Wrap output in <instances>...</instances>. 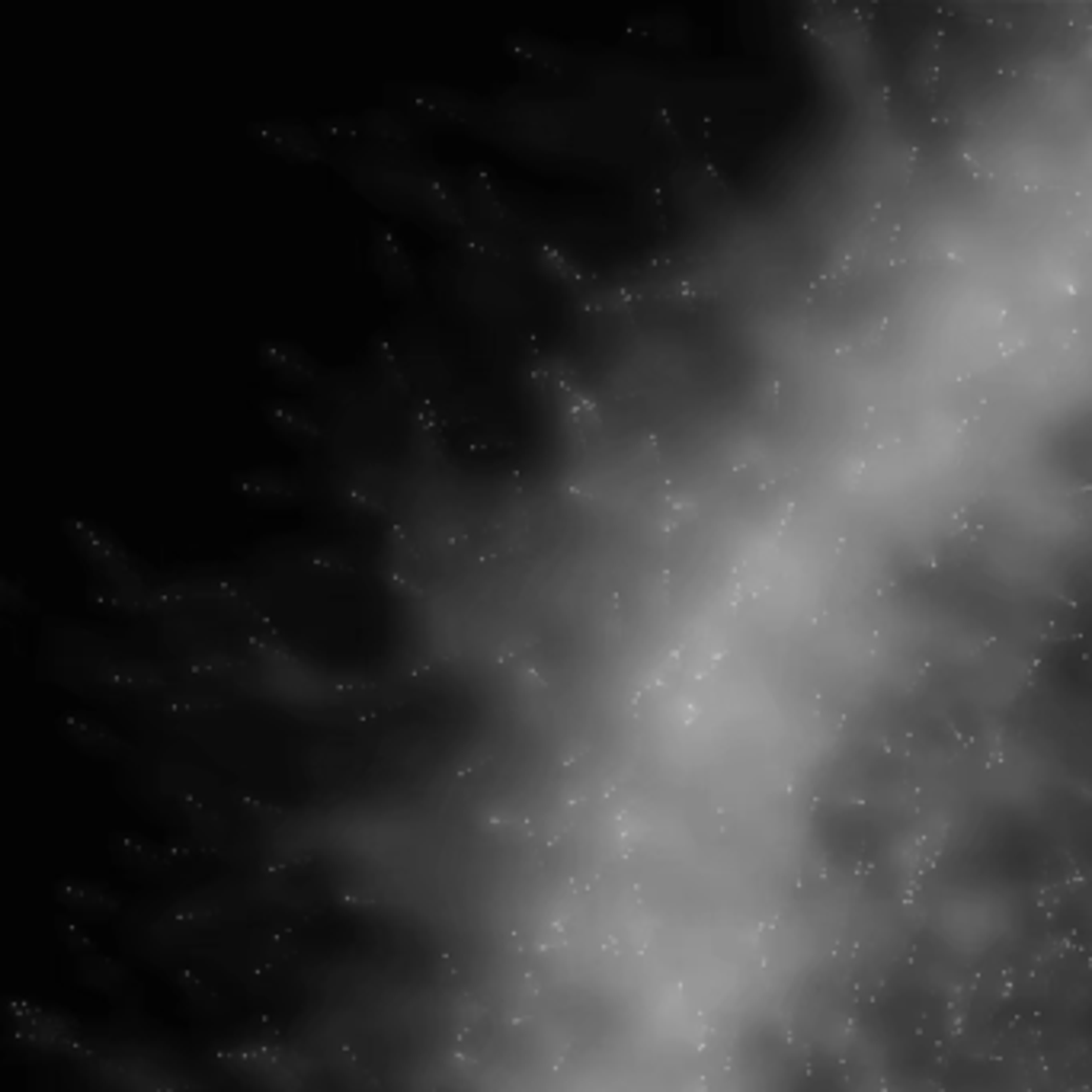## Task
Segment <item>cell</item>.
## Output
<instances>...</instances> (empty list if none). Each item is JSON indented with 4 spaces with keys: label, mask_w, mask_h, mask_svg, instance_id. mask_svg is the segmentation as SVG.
I'll use <instances>...</instances> for the list:
<instances>
[{
    "label": "cell",
    "mask_w": 1092,
    "mask_h": 1092,
    "mask_svg": "<svg viewBox=\"0 0 1092 1092\" xmlns=\"http://www.w3.org/2000/svg\"><path fill=\"white\" fill-rule=\"evenodd\" d=\"M532 378L541 388V394L558 407L561 417L571 420L574 430H593L596 427V404L586 394L583 382L568 366H561V363H538Z\"/></svg>",
    "instance_id": "obj_1"
},
{
    "label": "cell",
    "mask_w": 1092,
    "mask_h": 1092,
    "mask_svg": "<svg viewBox=\"0 0 1092 1092\" xmlns=\"http://www.w3.org/2000/svg\"><path fill=\"white\" fill-rule=\"evenodd\" d=\"M535 263L541 266L544 276H552L555 283H561V286H568V289H583V286L590 283V276L583 272V266L574 263L564 250H558V247H552V244H541V247L535 250Z\"/></svg>",
    "instance_id": "obj_2"
},
{
    "label": "cell",
    "mask_w": 1092,
    "mask_h": 1092,
    "mask_svg": "<svg viewBox=\"0 0 1092 1092\" xmlns=\"http://www.w3.org/2000/svg\"><path fill=\"white\" fill-rule=\"evenodd\" d=\"M414 195L427 206L430 215H436L439 222L446 225H461L465 215H461V202L439 183V180H414Z\"/></svg>",
    "instance_id": "obj_3"
},
{
    "label": "cell",
    "mask_w": 1092,
    "mask_h": 1092,
    "mask_svg": "<svg viewBox=\"0 0 1092 1092\" xmlns=\"http://www.w3.org/2000/svg\"><path fill=\"white\" fill-rule=\"evenodd\" d=\"M260 359L266 363V369H272L276 375H283L286 382H308L311 378V363L289 344H263L260 347Z\"/></svg>",
    "instance_id": "obj_4"
},
{
    "label": "cell",
    "mask_w": 1092,
    "mask_h": 1092,
    "mask_svg": "<svg viewBox=\"0 0 1092 1092\" xmlns=\"http://www.w3.org/2000/svg\"><path fill=\"white\" fill-rule=\"evenodd\" d=\"M375 266L382 269V276L391 286H411L414 272H411V260L400 253V247L394 244L391 234H378L375 238Z\"/></svg>",
    "instance_id": "obj_5"
},
{
    "label": "cell",
    "mask_w": 1092,
    "mask_h": 1092,
    "mask_svg": "<svg viewBox=\"0 0 1092 1092\" xmlns=\"http://www.w3.org/2000/svg\"><path fill=\"white\" fill-rule=\"evenodd\" d=\"M260 135H263V139H266L272 148H280V151H286V154H292V158H302V161L321 154V148H317V142L311 139V135L302 131V128H292V125L263 128Z\"/></svg>",
    "instance_id": "obj_6"
},
{
    "label": "cell",
    "mask_w": 1092,
    "mask_h": 1092,
    "mask_svg": "<svg viewBox=\"0 0 1092 1092\" xmlns=\"http://www.w3.org/2000/svg\"><path fill=\"white\" fill-rule=\"evenodd\" d=\"M266 417L289 442H302L305 446V442H317L321 439V430L314 427V420H308L305 414L292 411V407H269Z\"/></svg>",
    "instance_id": "obj_7"
},
{
    "label": "cell",
    "mask_w": 1092,
    "mask_h": 1092,
    "mask_svg": "<svg viewBox=\"0 0 1092 1092\" xmlns=\"http://www.w3.org/2000/svg\"><path fill=\"white\" fill-rule=\"evenodd\" d=\"M471 195H474V202H477V209H481L488 219H503V215H507V209H503L500 195L494 192V186H491V180H488L485 173H477V177H474Z\"/></svg>",
    "instance_id": "obj_8"
}]
</instances>
